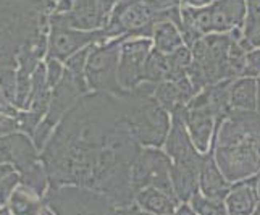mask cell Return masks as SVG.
<instances>
[{"instance_id": "1", "label": "cell", "mask_w": 260, "mask_h": 215, "mask_svg": "<svg viewBox=\"0 0 260 215\" xmlns=\"http://www.w3.org/2000/svg\"><path fill=\"white\" fill-rule=\"evenodd\" d=\"M139 150L124 121L123 96L94 93L63 116L44 162L52 188H89L126 209L134 205L131 168Z\"/></svg>"}, {"instance_id": "2", "label": "cell", "mask_w": 260, "mask_h": 215, "mask_svg": "<svg viewBox=\"0 0 260 215\" xmlns=\"http://www.w3.org/2000/svg\"><path fill=\"white\" fill-rule=\"evenodd\" d=\"M215 162L230 183L260 173V115L233 110L217 127L212 141Z\"/></svg>"}, {"instance_id": "3", "label": "cell", "mask_w": 260, "mask_h": 215, "mask_svg": "<svg viewBox=\"0 0 260 215\" xmlns=\"http://www.w3.org/2000/svg\"><path fill=\"white\" fill-rule=\"evenodd\" d=\"M154 83H141L123 96L124 121L141 147H162L172 127L170 115L154 97Z\"/></svg>"}, {"instance_id": "4", "label": "cell", "mask_w": 260, "mask_h": 215, "mask_svg": "<svg viewBox=\"0 0 260 215\" xmlns=\"http://www.w3.org/2000/svg\"><path fill=\"white\" fill-rule=\"evenodd\" d=\"M167 20V10L160 12L147 0H121L110 13L105 33L109 38H149L155 24Z\"/></svg>"}, {"instance_id": "5", "label": "cell", "mask_w": 260, "mask_h": 215, "mask_svg": "<svg viewBox=\"0 0 260 215\" xmlns=\"http://www.w3.org/2000/svg\"><path fill=\"white\" fill-rule=\"evenodd\" d=\"M46 202L55 215H123L110 198L83 186L52 188Z\"/></svg>"}, {"instance_id": "6", "label": "cell", "mask_w": 260, "mask_h": 215, "mask_svg": "<svg viewBox=\"0 0 260 215\" xmlns=\"http://www.w3.org/2000/svg\"><path fill=\"white\" fill-rule=\"evenodd\" d=\"M124 38H115L110 42L94 44L91 47L86 64V81L91 91L121 97L124 91L118 81L120 47Z\"/></svg>"}, {"instance_id": "7", "label": "cell", "mask_w": 260, "mask_h": 215, "mask_svg": "<svg viewBox=\"0 0 260 215\" xmlns=\"http://www.w3.org/2000/svg\"><path fill=\"white\" fill-rule=\"evenodd\" d=\"M172 159L160 147H141L131 168L134 194L144 188H157L176 196L172 183Z\"/></svg>"}, {"instance_id": "8", "label": "cell", "mask_w": 260, "mask_h": 215, "mask_svg": "<svg viewBox=\"0 0 260 215\" xmlns=\"http://www.w3.org/2000/svg\"><path fill=\"white\" fill-rule=\"evenodd\" d=\"M87 91H89V86L86 81V76H78L68 70L63 71V76H61L55 89H53V96H52L47 118L44 120L39 125V128L34 131L36 146L41 147L44 144V141L47 139L52 128L57 125V121L73 109V107L79 102V99H83Z\"/></svg>"}, {"instance_id": "9", "label": "cell", "mask_w": 260, "mask_h": 215, "mask_svg": "<svg viewBox=\"0 0 260 215\" xmlns=\"http://www.w3.org/2000/svg\"><path fill=\"white\" fill-rule=\"evenodd\" d=\"M184 127L189 133L197 150L205 154L212 147V141L217 131V116H215L213 107L210 104V97L207 87L197 94L194 99L187 104L181 112Z\"/></svg>"}, {"instance_id": "10", "label": "cell", "mask_w": 260, "mask_h": 215, "mask_svg": "<svg viewBox=\"0 0 260 215\" xmlns=\"http://www.w3.org/2000/svg\"><path fill=\"white\" fill-rule=\"evenodd\" d=\"M109 36L105 29L101 31H79L71 28L65 13H58L52 18V36H50V58L68 60L76 52L94 44L107 42Z\"/></svg>"}, {"instance_id": "11", "label": "cell", "mask_w": 260, "mask_h": 215, "mask_svg": "<svg viewBox=\"0 0 260 215\" xmlns=\"http://www.w3.org/2000/svg\"><path fill=\"white\" fill-rule=\"evenodd\" d=\"M154 42L149 38H124L120 47L118 81L124 91H133L146 79V62Z\"/></svg>"}, {"instance_id": "12", "label": "cell", "mask_w": 260, "mask_h": 215, "mask_svg": "<svg viewBox=\"0 0 260 215\" xmlns=\"http://www.w3.org/2000/svg\"><path fill=\"white\" fill-rule=\"evenodd\" d=\"M165 152L172 159L173 165L184 167L201 173V167L204 162V154L197 150L194 142L187 133L181 115H172V127L165 141Z\"/></svg>"}, {"instance_id": "13", "label": "cell", "mask_w": 260, "mask_h": 215, "mask_svg": "<svg viewBox=\"0 0 260 215\" xmlns=\"http://www.w3.org/2000/svg\"><path fill=\"white\" fill-rule=\"evenodd\" d=\"M65 15L71 28L79 31H101L110 18L99 0H71V8Z\"/></svg>"}, {"instance_id": "14", "label": "cell", "mask_w": 260, "mask_h": 215, "mask_svg": "<svg viewBox=\"0 0 260 215\" xmlns=\"http://www.w3.org/2000/svg\"><path fill=\"white\" fill-rule=\"evenodd\" d=\"M197 94H199V91L192 86L189 78H183L179 81H162L155 86L154 91L157 102L170 115L181 112Z\"/></svg>"}, {"instance_id": "15", "label": "cell", "mask_w": 260, "mask_h": 215, "mask_svg": "<svg viewBox=\"0 0 260 215\" xmlns=\"http://www.w3.org/2000/svg\"><path fill=\"white\" fill-rule=\"evenodd\" d=\"M233 188V183H230L225 176H223L221 170L215 162L213 150L210 147L209 152L204 154V162L199 173V190L201 194L209 199H218L225 201Z\"/></svg>"}, {"instance_id": "16", "label": "cell", "mask_w": 260, "mask_h": 215, "mask_svg": "<svg viewBox=\"0 0 260 215\" xmlns=\"http://www.w3.org/2000/svg\"><path fill=\"white\" fill-rule=\"evenodd\" d=\"M225 204L230 215H254L258 205L257 176L233 185Z\"/></svg>"}, {"instance_id": "17", "label": "cell", "mask_w": 260, "mask_h": 215, "mask_svg": "<svg viewBox=\"0 0 260 215\" xmlns=\"http://www.w3.org/2000/svg\"><path fill=\"white\" fill-rule=\"evenodd\" d=\"M181 204L176 196L168 194L157 188H144L134 194V205L150 215H173Z\"/></svg>"}, {"instance_id": "18", "label": "cell", "mask_w": 260, "mask_h": 215, "mask_svg": "<svg viewBox=\"0 0 260 215\" xmlns=\"http://www.w3.org/2000/svg\"><path fill=\"white\" fill-rule=\"evenodd\" d=\"M258 79L238 78L233 79L230 86V105L233 110L257 112Z\"/></svg>"}, {"instance_id": "19", "label": "cell", "mask_w": 260, "mask_h": 215, "mask_svg": "<svg viewBox=\"0 0 260 215\" xmlns=\"http://www.w3.org/2000/svg\"><path fill=\"white\" fill-rule=\"evenodd\" d=\"M152 42H154V49L170 55L179 47L184 46L181 31H179L178 26L173 21H160L155 24L154 34H152Z\"/></svg>"}, {"instance_id": "20", "label": "cell", "mask_w": 260, "mask_h": 215, "mask_svg": "<svg viewBox=\"0 0 260 215\" xmlns=\"http://www.w3.org/2000/svg\"><path fill=\"white\" fill-rule=\"evenodd\" d=\"M168 73H170L168 55H165V53L158 52L155 49H152L149 53V58L146 62V79L144 81L154 83V84L168 81Z\"/></svg>"}, {"instance_id": "21", "label": "cell", "mask_w": 260, "mask_h": 215, "mask_svg": "<svg viewBox=\"0 0 260 215\" xmlns=\"http://www.w3.org/2000/svg\"><path fill=\"white\" fill-rule=\"evenodd\" d=\"M192 64V52L187 46L179 47L173 53L168 55V81H179V79L187 78V71Z\"/></svg>"}, {"instance_id": "22", "label": "cell", "mask_w": 260, "mask_h": 215, "mask_svg": "<svg viewBox=\"0 0 260 215\" xmlns=\"http://www.w3.org/2000/svg\"><path fill=\"white\" fill-rule=\"evenodd\" d=\"M244 39L252 49L260 47V5L247 4V15L243 26Z\"/></svg>"}, {"instance_id": "23", "label": "cell", "mask_w": 260, "mask_h": 215, "mask_svg": "<svg viewBox=\"0 0 260 215\" xmlns=\"http://www.w3.org/2000/svg\"><path fill=\"white\" fill-rule=\"evenodd\" d=\"M189 205L197 215H230L225 201L209 199L201 193H197L189 201Z\"/></svg>"}, {"instance_id": "24", "label": "cell", "mask_w": 260, "mask_h": 215, "mask_svg": "<svg viewBox=\"0 0 260 215\" xmlns=\"http://www.w3.org/2000/svg\"><path fill=\"white\" fill-rule=\"evenodd\" d=\"M241 78H260V47L252 49L247 52L244 68H243V76Z\"/></svg>"}, {"instance_id": "25", "label": "cell", "mask_w": 260, "mask_h": 215, "mask_svg": "<svg viewBox=\"0 0 260 215\" xmlns=\"http://www.w3.org/2000/svg\"><path fill=\"white\" fill-rule=\"evenodd\" d=\"M16 181H18V176L15 173L8 175V176H5V178H2V180H0V204H5L7 202L8 196L12 194V190L15 188Z\"/></svg>"}, {"instance_id": "26", "label": "cell", "mask_w": 260, "mask_h": 215, "mask_svg": "<svg viewBox=\"0 0 260 215\" xmlns=\"http://www.w3.org/2000/svg\"><path fill=\"white\" fill-rule=\"evenodd\" d=\"M49 73H47V81H49V86H57V83L61 79V76H63V71H61V67L58 64L57 58H50L49 57Z\"/></svg>"}, {"instance_id": "27", "label": "cell", "mask_w": 260, "mask_h": 215, "mask_svg": "<svg viewBox=\"0 0 260 215\" xmlns=\"http://www.w3.org/2000/svg\"><path fill=\"white\" fill-rule=\"evenodd\" d=\"M147 2H150L160 12L170 10V8L181 7V0H147Z\"/></svg>"}, {"instance_id": "28", "label": "cell", "mask_w": 260, "mask_h": 215, "mask_svg": "<svg viewBox=\"0 0 260 215\" xmlns=\"http://www.w3.org/2000/svg\"><path fill=\"white\" fill-rule=\"evenodd\" d=\"M217 0H181V7L187 8H205L213 5Z\"/></svg>"}, {"instance_id": "29", "label": "cell", "mask_w": 260, "mask_h": 215, "mask_svg": "<svg viewBox=\"0 0 260 215\" xmlns=\"http://www.w3.org/2000/svg\"><path fill=\"white\" fill-rule=\"evenodd\" d=\"M173 215H197V213L192 210V207L187 202H181L178 205V209L175 210Z\"/></svg>"}, {"instance_id": "30", "label": "cell", "mask_w": 260, "mask_h": 215, "mask_svg": "<svg viewBox=\"0 0 260 215\" xmlns=\"http://www.w3.org/2000/svg\"><path fill=\"white\" fill-rule=\"evenodd\" d=\"M99 2H101V5L104 7V10L107 13H112L113 8L118 5V2H121V0H99Z\"/></svg>"}, {"instance_id": "31", "label": "cell", "mask_w": 260, "mask_h": 215, "mask_svg": "<svg viewBox=\"0 0 260 215\" xmlns=\"http://www.w3.org/2000/svg\"><path fill=\"white\" fill-rule=\"evenodd\" d=\"M123 215H150V213L142 212V210L138 207V205H131V207L123 209Z\"/></svg>"}, {"instance_id": "32", "label": "cell", "mask_w": 260, "mask_h": 215, "mask_svg": "<svg viewBox=\"0 0 260 215\" xmlns=\"http://www.w3.org/2000/svg\"><path fill=\"white\" fill-rule=\"evenodd\" d=\"M257 113L260 115V79H258V96H257Z\"/></svg>"}, {"instance_id": "33", "label": "cell", "mask_w": 260, "mask_h": 215, "mask_svg": "<svg viewBox=\"0 0 260 215\" xmlns=\"http://www.w3.org/2000/svg\"><path fill=\"white\" fill-rule=\"evenodd\" d=\"M257 194H258V204H260V173L257 175Z\"/></svg>"}, {"instance_id": "34", "label": "cell", "mask_w": 260, "mask_h": 215, "mask_svg": "<svg viewBox=\"0 0 260 215\" xmlns=\"http://www.w3.org/2000/svg\"><path fill=\"white\" fill-rule=\"evenodd\" d=\"M16 215H41V210H32V212H28V213H16Z\"/></svg>"}, {"instance_id": "35", "label": "cell", "mask_w": 260, "mask_h": 215, "mask_svg": "<svg viewBox=\"0 0 260 215\" xmlns=\"http://www.w3.org/2000/svg\"><path fill=\"white\" fill-rule=\"evenodd\" d=\"M0 215H10V212H8V209H2L0 210Z\"/></svg>"}, {"instance_id": "36", "label": "cell", "mask_w": 260, "mask_h": 215, "mask_svg": "<svg viewBox=\"0 0 260 215\" xmlns=\"http://www.w3.org/2000/svg\"><path fill=\"white\" fill-rule=\"evenodd\" d=\"M247 4H258L260 5V0H246Z\"/></svg>"}, {"instance_id": "37", "label": "cell", "mask_w": 260, "mask_h": 215, "mask_svg": "<svg viewBox=\"0 0 260 215\" xmlns=\"http://www.w3.org/2000/svg\"><path fill=\"white\" fill-rule=\"evenodd\" d=\"M42 215H52L50 212H42Z\"/></svg>"}]
</instances>
